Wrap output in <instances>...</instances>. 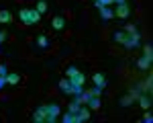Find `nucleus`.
I'll use <instances>...</instances> for the list:
<instances>
[{
    "instance_id": "nucleus-1",
    "label": "nucleus",
    "mask_w": 153,
    "mask_h": 123,
    "mask_svg": "<svg viewBox=\"0 0 153 123\" xmlns=\"http://www.w3.org/2000/svg\"><path fill=\"white\" fill-rule=\"evenodd\" d=\"M19 19L23 25H37L41 21V12L37 8H21L19 10Z\"/></svg>"
},
{
    "instance_id": "nucleus-2",
    "label": "nucleus",
    "mask_w": 153,
    "mask_h": 123,
    "mask_svg": "<svg viewBox=\"0 0 153 123\" xmlns=\"http://www.w3.org/2000/svg\"><path fill=\"white\" fill-rule=\"evenodd\" d=\"M45 111H47V121L45 123H55L59 119V115H61V107H59L57 103H47Z\"/></svg>"
},
{
    "instance_id": "nucleus-3",
    "label": "nucleus",
    "mask_w": 153,
    "mask_h": 123,
    "mask_svg": "<svg viewBox=\"0 0 153 123\" xmlns=\"http://www.w3.org/2000/svg\"><path fill=\"white\" fill-rule=\"evenodd\" d=\"M92 117V111L88 109V105H80V109L76 111V115H74V123H84L88 121Z\"/></svg>"
},
{
    "instance_id": "nucleus-4",
    "label": "nucleus",
    "mask_w": 153,
    "mask_h": 123,
    "mask_svg": "<svg viewBox=\"0 0 153 123\" xmlns=\"http://www.w3.org/2000/svg\"><path fill=\"white\" fill-rule=\"evenodd\" d=\"M131 14V4L123 2V4H117V10H114V19H127Z\"/></svg>"
},
{
    "instance_id": "nucleus-5",
    "label": "nucleus",
    "mask_w": 153,
    "mask_h": 123,
    "mask_svg": "<svg viewBox=\"0 0 153 123\" xmlns=\"http://www.w3.org/2000/svg\"><path fill=\"white\" fill-rule=\"evenodd\" d=\"M35 123H45L47 121V111H45V105H41V107H37L35 113H33V117H31Z\"/></svg>"
},
{
    "instance_id": "nucleus-6",
    "label": "nucleus",
    "mask_w": 153,
    "mask_h": 123,
    "mask_svg": "<svg viewBox=\"0 0 153 123\" xmlns=\"http://www.w3.org/2000/svg\"><path fill=\"white\" fill-rule=\"evenodd\" d=\"M137 97H139V92H137V90H133L131 94L120 97V100H118V103H120V107H131V105L135 103V98H137Z\"/></svg>"
},
{
    "instance_id": "nucleus-7",
    "label": "nucleus",
    "mask_w": 153,
    "mask_h": 123,
    "mask_svg": "<svg viewBox=\"0 0 153 123\" xmlns=\"http://www.w3.org/2000/svg\"><path fill=\"white\" fill-rule=\"evenodd\" d=\"M71 82V86H84L86 84V74L84 72H78V74H74L71 78H68Z\"/></svg>"
},
{
    "instance_id": "nucleus-8",
    "label": "nucleus",
    "mask_w": 153,
    "mask_h": 123,
    "mask_svg": "<svg viewBox=\"0 0 153 123\" xmlns=\"http://www.w3.org/2000/svg\"><path fill=\"white\" fill-rule=\"evenodd\" d=\"M88 109L90 111H98L100 107H102V103H100V97H94V94H90V98H88Z\"/></svg>"
},
{
    "instance_id": "nucleus-9",
    "label": "nucleus",
    "mask_w": 153,
    "mask_h": 123,
    "mask_svg": "<svg viewBox=\"0 0 153 123\" xmlns=\"http://www.w3.org/2000/svg\"><path fill=\"white\" fill-rule=\"evenodd\" d=\"M137 100H139V105H141V109L143 111H147V109H151V97H149V94H139V97H137Z\"/></svg>"
},
{
    "instance_id": "nucleus-10",
    "label": "nucleus",
    "mask_w": 153,
    "mask_h": 123,
    "mask_svg": "<svg viewBox=\"0 0 153 123\" xmlns=\"http://www.w3.org/2000/svg\"><path fill=\"white\" fill-rule=\"evenodd\" d=\"M12 21H14L12 12H10V10H6V8H2V10H0V23H2V25H10Z\"/></svg>"
},
{
    "instance_id": "nucleus-11",
    "label": "nucleus",
    "mask_w": 153,
    "mask_h": 123,
    "mask_svg": "<svg viewBox=\"0 0 153 123\" xmlns=\"http://www.w3.org/2000/svg\"><path fill=\"white\" fill-rule=\"evenodd\" d=\"M57 86H59V90H61V92H65V94H71V82L68 80V78H65V76H63V78H61V80L57 82Z\"/></svg>"
},
{
    "instance_id": "nucleus-12",
    "label": "nucleus",
    "mask_w": 153,
    "mask_h": 123,
    "mask_svg": "<svg viewBox=\"0 0 153 123\" xmlns=\"http://www.w3.org/2000/svg\"><path fill=\"white\" fill-rule=\"evenodd\" d=\"M92 82H94V86H100V88H104L106 86V76L102 72H96L94 76H92Z\"/></svg>"
},
{
    "instance_id": "nucleus-13",
    "label": "nucleus",
    "mask_w": 153,
    "mask_h": 123,
    "mask_svg": "<svg viewBox=\"0 0 153 123\" xmlns=\"http://www.w3.org/2000/svg\"><path fill=\"white\" fill-rule=\"evenodd\" d=\"M6 84H10V86L21 84V74H16V72H8V74H6Z\"/></svg>"
},
{
    "instance_id": "nucleus-14",
    "label": "nucleus",
    "mask_w": 153,
    "mask_h": 123,
    "mask_svg": "<svg viewBox=\"0 0 153 123\" xmlns=\"http://www.w3.org/2000/svg\"><path fill=\"white\" fill-rule=\"evenodd\" d=\"M98 10H100V16H102L104 21H110V19H114V10H112L110 6H100Z\"/></svg>"
},
{
    "instance_id": "nucleus-15",
    "label": "nucleus",
    "mask_w": 153,
    "mask_h": 123,
    "mask_svg": "<svg viewBox=\"0 0 153 123\" xmlns=\"http://www.w3.org/2000/svg\"><path fill=\"white\" fill-rule=\"evenodd\" d=\"M51 27H53L55 31H61V29L65 27V19H63V16H53V21H51Z\"/></svg>"
},
{
    "instance_id": "nucleus-16",
    "label": "nucleus",
    "mask_w": 153,
    "mask_h": 123,
    "mask_svg": "<svg viewBox=\"0 0 153 123\" xmlns=\"http://www.w3.org/2000/svg\"><path fill=\"white\" fill-rule=\"evenodd\" d=\"M127 37H129V33H127L125 29H120V31H114V41H117V43H120V45L127 41Z\"/></svg>"
},
{
    "instance_id": "nucleus-17",
    "label": "nucleus",
    "mask_w": 153,
    "mask_h": 123,
    "mask_svg": "<svg viewBox=\"0 0 153 123\" xmlns=\"http://www.w3.org/2000/svg\"><path fill=\"white\" fill-rule=\"evenodd\" d=\"M37 45H39L41 49H47L49 47V39H47L45 33H39V37H37Z\"/></svg>"
},
{
    "instance_id": "nucleus-18",
    "label": "nucleus",
    "mask_w": 153,
    "mask_h": 123,
    "mask_svg": "<svg viewBox=\"0 0 153 123\" xmlns=\"http://www.w3.org/2000/svg\"><path fill=\"white\" fill-rule=\"evenodd\" d=\"M143 58L147 62H153V47H151V43H147L145 47H143Z\"/></svg>"
},
{
    "instance_id": "nucleus-19",
    "label": "nucleus",
    "mask_w": 153,
    "mask_h": 123,
    "mask_svg": "<svg viewBox=\"0 0 153 123\" xmlns=\"http://www.w3.org/2000/svg\"><path fill=\"white\" fill-rule=\"evenodd\" d=\"M35 8L41 12V14H45V12H47V2H45V0H37Z\"/></svg>"
},
{
    "instance_id": "nucleus-20",
    "label": "nucleus",
    "mask_w": 153,
    "mask_h": 123,
    "mask_svg": "<svg viewBox=\"0 0 153 123\" xmlns=\"http://www.w3.org/2000/svg\"><path fill=\"white\" fill-rule=\"evenodd\" d=\"M137 66H139L141 70H149V68H151V62H147L145 58H139V62H137Z\"/></svg>"
},
{
    "instance_id": "nucleus-21",
    "label": "nucleus",
    "mask_w": 153,
    "mask_h": 123,
    "mask_svg": "<svg viewBox=\"0 0 153 123\" xmlns=\"http://www.w3.org/2000/svg\"><path fill=\"white\" fill-rule=\"evenodd\" d=\"M74 115H76V113H71V111H68V113H65V115H61L59 119H61L63 123H74Z\"/></svg>"
},
{
    "instance_id": "nucleus-22",
    "label": "nucleus",
    "mask_w": 153,
    "mask_h": 123,
    "mask_svg": "<svg viewBox=\"0 0 153 123\" xmlns=\"http://www.w3.org/2000/svg\"><path fill=\"white\" fill-rule=\"evenodd\" d=\"M110 4H114V0H94L96 8H100V6H110Z\"/></svg>"
},
{
    "instance_id": "nucleus-23",
    "label": "nucleus",
    "mask_w": 153,
    "mask_h": 123,
    "mask_svg": "<svg viewBox=\"0 0 153 123\" xmlns=\"http://www.w3.org/2000/svg\"><path fill=\"white\" fill-rule=\"evenodd\" d=\"M141 121H143V123H151V121H153V115H151V113H149V109H147V111H145V113H143Z\"/></svg>"
},
{
    "instance_id": "nucleus-24",
    "label": "nucleus",
    "mask_w": 153,
    "mask_h": 123,
    "mask_svg": "<svg viewBox=\"0 0 153 123\" xmlns=\"http://www.w3.org/2000/svg\"><path fill=\"white\" fill-rule=\"evenodd\" d=\"M80 72V70H78V68H76V66H70V68H68V70H65V78H71V76H74V74H78Z\"/></svg>"
},
{
    "instance_id": "nucleus-25",
    "label": "nucleus",
    "mask_w": 153,
    "mask_h": 123,
    "mask_svg": "<svg viewBox=\"0 0 153 123\" xmlns=\"http://www.w3.org/2000/svg\"><path fill=\"white\" fill-rule=\"evenodd\" d=\"M125 31H127V33H139V31H137V25H133V23L125 25Z\"/></svg>"
},
{
    "instance_id": "nucleus-26",
    "label": "nucleus",
    "mask_w": 153,
    "mask_h": 123,
    "mask_svg": "<svg viewBox=\"0 0 153 123\" xmlns=\"http://www.w3.org/2000/svg\"><path fill=\"white\" fill-rule=\"evenodd\" d=\"M6 39H8V31H4V29H0V45H2V43H4Z\"/></svg>"
},
{
    "instance_id": "nucleus-27",
    "label": "nucleus",
    "mask_w": 153,
    "mask_h": 123,
    "mask_svg": "<svg viewBox=\"0 0 153 123\" xmlns=\"http://www.w3.org/2000/svg\"><path fill=\"white\" fill-rule=\"evenodd\" d=\"M78 109H80V105H78L76 100H71V103H70V107H68V111H71V113H76Z\"/></svg>"
},
{
    "instance_id": "nucleus-28",
    "label": "nucleus",
    "mask_w": 153,
    "mask_h": 123,
    "mask_svg": "<svg viewBox=\"0 0 153 123\" xmlns=\"http://www.w3.org/2000/svg\"><path fill=\"white\" fill-rule=\"evenodd\" d=\"M90 94H94V97H100V94H102V88H100V86H94V88L90 90Z\"/></svg>"
},
{
    "instance_id": "nucleus-29",
    "label": "nucleus",
    "mask_w": 153,
    "mask_h": 123,
    "mask_svg": "<svg viewBox=\"0 0 153 123\" xmlns=\"http://www.w3.org/2000/svg\"><path fill=\"white\" fill-rule=\"evenodd\" d=\"M6 74H8V68L4 64H0V76H6Z\"/></svg>"
},
{
    "instance_id": "nucleus-30",
    "label": "nucleus",
    "mask_w": 153,
    "mask_h": 123,
    "mask_svg": "<svg viewBox=\"0 0 153 123\" xmlns=\"http://www.w3.org/2000/svg\"><path fill=\"white\" fill-rule=\"evenodd\" d=\"M6 86V76H0V90Z\"/></svg>"
},
{
    "instance_id": "nucleus-31",
    "label": "nucleus",
    "mask_w": 153,
    "mask_h": 123,
    "mask_svg": "<svg viewBox=\"0 0 153 123\" xmlns=\"http://www.w3.org/2000/svg\"><path fill=\"white\" fill-rule=\"evenodd\" d=\"M123 2H127V0H114V4H123Z\"/></svg>"
}]
</instances>
